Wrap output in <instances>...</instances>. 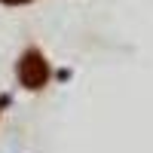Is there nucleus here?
Returning a JSON list of instances; mask_svg holds the SVG:
<instances>
[{
    "instance_id": "f03ea898",
    "label": "nucleus",
    "mask_w": 153,
    "mask_h": 153,
    "mask_svg": "<svg viewBox=\"0 0 153 153\" xmlns=\"http://www.w3.org/2000/svg\"><path fill=\"white\" fill-rule=\"evenodd\" d=\"M0 3H9V6H22V3H31V0H0Z\"/></svg>"
},
{
    "instance_id": "f257e3e1",
    "label": "nucleus",
    "mask_w": 153,
    "mask_h": 153,
    "mask_svg": "<svg viewBox=\"0 0 153 153\" xmlns=\"http://www.w3.org/2000/svg\"><path fill=\"white\" fill-rule=\"evenodd\" d=\"M19 80L28 86V89H43L49 80V65H46V55L40 49H28L19 61Z\"/></svg>"
}]
</instances>
